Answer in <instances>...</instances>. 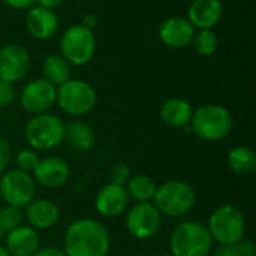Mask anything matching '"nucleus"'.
Returning <instances> with one entry per match:
<instances>
[{
  "label": "nucleus",
  "instance_id": "nucleus-14",
  "mask_svg": "<svg viewBox=\"0 0 256 256\" xmlns=\"http://www.w3.org/2000/svg\"><path fill=\"white\" fill-rule=\"evenodd\" d=\"M129 195L124 186L106 183L94 196V208L102 218H117L128 210Z\"/></svg>",
  "mask_w": 256,
  "mask_h": 256
},
{
  "label": "nucleus",
  "instance_id": "nucleus-10",
  "mask_svg": "<svg viewBox=\"0 0 256 256\" xmlns=\"http://www.w3.org/2000/svg\"><path fill=\"white\" fill-rule=\"evenodd\" d=\"M126 230L136 240H150L162 228V214L153 202H136L128 210Z\"/></svg>",
  "mask_w": 256,
  "mask_h": 256
},
{
  "label": "nucleus",
  "instance_id": "nucleus-37",
  "mask_svg": "<svg viewBox=\"0 0 256 256\" xmlns=\"http://www.w3.org/2000/svg\"><path fill=\"white\" fill-rule=\"evenodd\" d=\"M153 256H172L171 254H158V255H153Z\"/></svg>",
  "mask_w": 256,
  "mask_h": 256
},
{
  "label": "nucleus",
  "instance_id": "nucleus-32",
  "mask_svg": "<svg viewBox=\"0 0 256 256\" xmlns=\"http://www.w3.org/2000/svg\"><path fill=\"white\" fill-rule=\"evenodd\" d=\"M3 2L14 9H30L36 3V0H3Z\"/></svg>",
  "mask_w": 256,
  "mask_h": 256
},
{
  "label": "nucleus",
  "instance_id": "nucleus-23",
  "mask_svg": "<svg viewBox=\"0 0 256 256\" xmlns=\"http://www.w3.org/2000/svg\"><path fill=\"white\" fill-rule=\"evenodd\" d=\"M124 188L129 200L135 202H152L158 190V183L146 174H136L129 178Z\"/></svg>",
  "mask_w": 256,
  "mask_h": 256
},
{
  "label": "nucleus",
  "instance_id": "nucleus-11",
  "mask_svg": "<svg viewBox=\"0 0 256 256\" xmlns=\"http://www.w3.org/2000/svg\"><path fill=\"white\" fill-rule=\"evenodd\" d=\"M57 98V87L44 78H36L24 86L20 93V104L24 111L36 116L48 112Z\"/></svg>",
  "mask_w": 256,
  "mask_h": 256
},
{
  "label": "nucleus",
  "instance_id": "nucleus-22",
  "mask_svg": "<svg viewBox=\"0 0 256 256\" xmlns=\"http://www.w3.org/2000/svg\"><path fill=\"white\" fill-rule=\"evenodd\" d=\"M226 162L237 176H254L256 172V154L248 146H237L228 152Z\"/></svg>",
  "mask_w": 256,
  "mask_h": 256
},
{
  "label": "nucleus",
  "instance_id": "nucleus-17",
  "mask_svg": "<svg viewBox=\"0 0 256 256\" xmlns=\"http://www.w3.org/2000/svg\"><path fill=\"white\" fill-rule=\"evenodd\" d=\"M4 249L10 256H32L40 249L39 231L28 225H20L4 234Z\"/></svg>",
  "mask_w": 256,
  "mask_h": 256
},
{
  "label": "nucleus",
  "instance_id": "nucleus-13",
  "mask_svg": "<svg viewBox=\"0 0 256 256\" xmlns=\"http://www.w3.org/2000/svg\"><path fill=\"white\" fill-rule=\"evenodd\" d=\"M32 176L36 184H40L46 189H58L69 180L70 168L64 159L58 156H48L39 160Z\"/></svg>",
  "mask_w": 256,
  "mask_h": 256
},
{
  "label": "nucleus",
  "instance_id": "nucleus-8",
  "mask_svg": "<svg viewBox=\"0 0 256 256\" xmlns=\"http://www.w3.org/2000/svg\"><path fill=\"white\" fill-rule=\"evenodd\" d=\"M96 52V39L92 28L75 24L70 26L60 39V56L75 66L88 63Z\"/></svg>",
  "mask_w": 256,
  "mask_h": 256
},
{
  "label": "nucleus",
  "instance_id": "nucleus-31",
  "mask_svg": "<svg viewBox=\"0 0 256 256\" xmlns=\"http://www.w3.org/2000/svg\"><path fill=\"white\" fill-rule=\"evenodd\" d=\"M16 96L14 84L0 81V108H8L9 105L14 104Z\"/></svg>",
  "mask_w": 256,
  "mask_h": 256
},
{
  "label": "nucleus",
  "instance_id": "nucleus-19",
  "mask_svg": "<svg viewBox=\"0 0 256 256\" xmlns=\"http://www.w3.org/2000/svg\"><path fill=\"white\" fill-rule=\"evenodd\" d=\"M224 15L220 0H192L188 10V20L195 28H213Z\"/></svg>",
  "mask_w": 256,
  "mask_h": 256
},
{
  "label": "nucleus",
  "instance_id": "nucleus-3",
  "mask_svg": "<svg viewBox=\"0 0 256 256\" xmlns=\"http://www.w3.org/2000/svg\"><path fill=\"white\" fill-rule=\"evenodd\" d=\"M213 243L206 225L186 220L174 228L170 237V250L172 256H208Z\"/></svg>",
  "mask_w": 256,
  "mask_h": 256
},
{
  "label": "nucleus",
  "instance_id": "nucleus-35",
  "mask_svg": "<svg viewBox=\"0 0 256 256\" xmlns=\"http://www.w3.org/2000/svg\"><path fill=\"white\" fill-rule=\"evenodd\" d=\"M0 256H10L9 255V252L4 249V246H2V244H0Z\"/></svg>",
  "mask_w": 256,
  "mask_h": 256
},
{
  "label": "nucleus",
  "instance_id": "nucleus-36",
  "mask_svg": "<svg viewBox=\"0 0 256 256\" xmlns=\"http://www.w3.org/2000/svg\"><path fill=\"white\" fill-rule=\"evenodd\" d=\"M4 234H6V232H4V230H3V228L0 226V242H2L3 238H4Z\"/></svg>",
  "mask_w": 256,
  "mask_h": 256
},
{
  "label": "nucleus",
  "instance_id": "nucleus-28",
  "mask_svg": "<svg viewBox=\"0 0 256 256\" xmlns=\"http://www.w3.org/2000/svg\"><path fill=\"white\" fill-rule=\"evenodd\" d=\"M39 160H40V158L36 153V150H33V148H22V150H20L15 154L16 170L24 171V172H28V174H32L36 170Z\"/></svg>",
  "mask_w": 256,
  "mask_h": 256
},
{
  "label": "nucleus",
  "instance_id": "nucleus-20",
  "mask_svg": "<svg viewBox=\"0 0 256 256\" xmlns=\"http://www.w3.org/2000/svg\"><path fill=\"white\" fill-rule=\"evenodd\" d=\"M159 114L166 126L174 129H182L190 124L194 108L188 100L182 98H170L160 105Z\"/></svg>",
  "mask_w": 256,
  "mask_h": 256
},
{
  "label": "nucleus",
  "instance_id": "nucleus-2",
  "mask_svg": "<svg viewBox=\"0 0 256 256\" xmlns=\"http://www.w3.org/2000/svg\"><path fill=\"white\" fill-rule=\"evenodd\" d=\"M196 204L195 189L183 180H170L158 186L153 198V206L162 216L183 218L189 214Z\"/></svg>",
  "mask_w": 256,
  "mask_h": 256
},
{
  "label": "nucleus",
  "instance_id": "nucleus-25",
  "mask_svg": "<svg viewBox=\"0 0 256 256\" xmlns=\"http://www.w3.org/2000/svg\"><path fill=\"white\" fill-rule=\"evenodd\" d=\"M192 45L200 56L208 57V56H213L216 52L218 45H219V39H218V34L212 28H202L198 33H195Z\"/></svg>",
  "mask_w": 256,
  "mask_h": 256
},
{
  "label": "nucleus",
  "instance_id": "nucleus-33",
  "mask_svg": "<svg viewBox=\"0 0 256 256\" xmlns=\"http://www.w3.org/2000/svg\"><path fill=\"white\" fill-rule=\"evenodd\" d=\"M32 256H66L58 248H40Z\"/></svg>",
  "mask_w": 256,
  "mask_h": 256
},
{
  "label": "nucleus",
  "instance_id": "nucleus-24",
  "mask_svg": "<svg viewBox=\"0 0 256 256\" xmlns=\"http://www.w3.org/2000/svg\"><path fill=\"white\" fill-rule=\"evenodd\" d=\"M44 80L58 87L70 80V64L60 54H50L42 63Z\"/></svg>",
  "mask_w": 256,
  "mask_h": 256
},
{
  "label": "nucleus",
  "instance_id": "nucleus-5",
  "mask_svg": "<svg viewBox=\"0 0 256 256\" xmlns=\"http://www.w3.org/2000/svg\"><path fill=\"white\" fill-rule=\"evenodd\" d=\"M206 226L213 242L219 244H236L244 238L246 219L238 207L224 204L212 212Z\"/></svg>",
  "mask_w": 256,
  "mask_h": 256
},
{
  "label": "nucleus",
  "instance_id": "nucleus-9",
  "mask_svg": "<svg viewBox=\"0 0 256 256\" xmlns=\"http://www.w3.org/2000/svg\"><path fill=\"white\" fill-rule=\"evenodd\" d=\"M0 195L8 206L24 208L34 200L36 182L32 174L16 168L4 171L0 177Z\"/></svg>",
  "mask_w": 256,
  "mask_h": 256
},
{
  "label": "nucleus",
  "instance_id": "nucleus-1",
  "mask_svg": "<svg viewBox=\"0 0 256 256\" xmlns=\"http://www.w3.org/2000/svg\"><path fill=\"white\" fill-rule=\"evenodd\" d=\"M111 249V236L104 224L92 218L74 220L63 237L66 256H106Z\"/></svg>",
  "mask_w": 256,
  "mask_h": 256
},
{
  "label": "nucleus",
  "instance_id": "nucleus-16",
  "mask_svg": "<svg viewBox=\"0 0 256 256\" xmlns=\"http://www.w3.org/2000/svg\"><path fill=\"white\" fill-rule=\"evenodd\" d=\"M22 214L28 226L36 231L51 230L60 220V208L50 200H33L24 207Z\"/></svg>",
  "mask_w": 256,
  "mask_h": 256
},
{
  "label": "nucleus",
  "instance_id": "nucleus-27",
  "mask_svg": "<svg viewBox=\"0 0 256 256\" xmlns=\"http://www.w3.org/2000/svg\"><path fill=\"white\" fill-rule=\"evenodd\" d=\"M22 222H24L22 208L8 206V204L0 208V226L4 230V232L22 225Z\"/></svg>",
  "mask_w": 256,
  "mask_h": 256
},
{
  "label": "nucleus",
  "instance_id": "nucleus-21",
  "mask_svg": "<svg viewBox=\"0 0 256 256\" xmlns=\"http://www.w3.org/2000/svg\"><path fill=\"white\" fill-rule=\"evenodd\" d=\"M64 141L70 148L82 153L94 147L96 134L88 123L82 120H74L64 126Z\"/></svg>",
  "mask_w": 256,
  "mask_h": 256
},
{
  "label": "nucleus",
  "instance_id": "nucleus-6",
  "mask_svg": "<svg viewBox=\"0 0 256 256\" xmlns=\"http://www.w3.org/2000/svg\"><path fill=\"white\" fill-rule=\"evenodd\" d=\"M24 140L33 150H52L64 141V123L50 112L36 114L26 123Z\"/></svg>",
  "mask_w": 256,
  "mask_h": 256
},
{
  "label": "nucleus",
  "instance_id": "nucleus-34",
  "mask_svg": "<svg viewBox=\"0 0 256 256\" xmlns=\"http://www.w3.org/2000/svg\"><path fill=\"white\" fill-rule=\"evenodd\" d=\"M36 3H38V6H40V8L54 10L56 8L62 6V4L64 3V0H36Z\"/></svg>",
  "mask_w": 256,
  "mask_h": 256
},
{
  "label": "nucleus",
  "instance_id": "nucleus-30",
  "mask_svg": "<svg viewBox=\"0 0 256 256\" xmlns=\"http://www.w3.org/2000/svg\"><path fill=\"white\" fill-rule=\"evenodd\" d=\"M12 162V147L4 135L0 134V176L8 171Z\"/></svg>",
  "mask_w": 256,
  "mask_h": 256
},
{
  "label": "nucleus",
  "instance_id": "nucleus-4",
  "mask_svg": "<svg viewBox=\"0 0 256 256\" xmlns=\"http://www.w3.org/2000/svg\"><path fill=\"white\" fill-rule=\"evenodd\" d=\"M190 126L194 134L204 141H222L225 140L234 126L230 110L222 105L207 104L194 111Z\"/></svg>",
  "mask_w": 256,
  "mask_h": 256
},
{
  "label": "nucleus",
  "instance_id": "nucleus-26",
  "mask_svg": "<svg viewBox=\"0 0 256 256\" xmlns=\"http://www.w3.org/2000/svg\"><path fill=\"white\" fill-rule=\"evenodd\" d=\"M213 256H255V246L250 240H242L236 244H219Z\"/></svg>",
  "mask_w": 256,
  "mask_h": 256
},
{
  "label": "nucleus",
  "instance_id": "nucleus-7",
  "mask_svg": "<svg viewBox=\"0 0 256 256\" xmlns=\"http://www.w3.org/2000/svg\"><path fill=\"white\" fill-rule=\"evenodd\" d=\"M98 94L94 88L82 80H68L57 87L56 104L63 112L72 117H84L96 106Z\"/></svg>",
  "mask_w": 256,
  "mask_h": 256
},
{
  "label": "nucleus",
  "instance_id": "nucleus-29",
  "mask_svg": "<svg viewBox=\"0 0 256 256\" xmlns=\"http://www.w3.org/2000/svg\"><path fill=\"white\" fill-rule=\"evenodd\" d=\"M130 170L126 164H116L111 171H110V178H111V183H116V184H120V186H126V183L129 182L130 178Z\"/></svg>",
  "mask_w": 256,
  "mask_h": 256
},
{
  "label": "nucleus",
  "instance_id": "nucleus-12",
  "mask_svg": "<svg viewBox=\"0 0 256 256\" xmlns=\"http://www.w3.org/2000/svg\"><path fill=\"white\" fill-rule=\"evenodd\" d=\"M30 68L27 50L18 44H8L0 48V81L14 84L21 81Z\"/></svg>",
  "mask_w": 256,
  "mask_h": 256
},
{
  "label": "nucleus",
  "instance_id": "nucleus-18",
  "mask_svg": "<svg viewBox=\"0 0 256 256\" xmlns=\"http://www.w3.org/2000/svg\"><path fill=\"white\" fill-rule=\"evenodd\" d=\"M26 27L33 38L39 40H46L57 33L60 21L54 10L40 6H33L27 12Z\"/></svg>",
  "mask_w": 256,
  "mask_h": 256
},
{
  "label": "nucleus",
  "instance_id": "nucleus-38",
  "mask_svg": "<svg viewBox=\"0 0 256 256\" xmlns=\"http://www.w3.org/2000/svg\"><path fill=\"white\" fill-rule=\"evenodd\" d=\"M0 200H2V195H0Z\"/></svg>",
  "mask_w": 256,
  "mask_h": 256
},
{
  "label": "nucleus",
  "instance_id": "nucleus-15",
  "mask_svg": "<svg viewBox=\"0 0 256 256\" xmlns=\"http://www.w3.org/2000/svg\"><path fill=\"white\" fill-rule=\"evenodd\" d=\"M196 30L184 16H170L159 26V39L170 48H184L192 44Z\"/></svg>",
  "mask_w": 256,
  "mask_h": 256
}]
</instances>
